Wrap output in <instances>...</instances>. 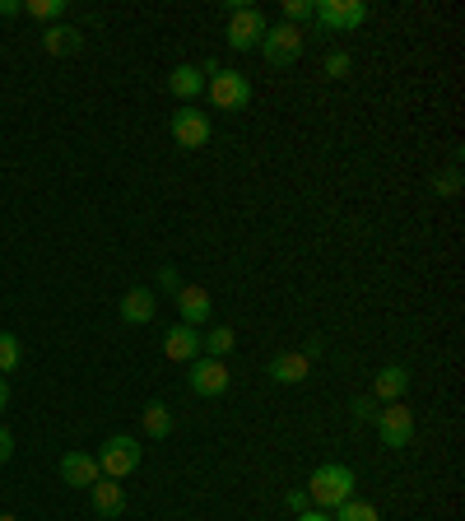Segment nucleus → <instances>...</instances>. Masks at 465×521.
Returning <instances> with one entry per match:
<instances>
[{
    "label": "nucleus",
    "instance_id": "8",
    "mask_svg": "<svg viewBox=\"0 0 465 521\" xmlns=\"http://www.w3.org/2000/svg\"><path fill=\"white\" fill-rule=\"evenodd\" d=\"M261 56H266L270 66H293V61L303 56V28H293V24L266 28V38H261Z\"/></svg>",
    "mask_w": 465,
    "mask_h": 521
},
{
    "label": "nucleus",
    "instance_id": "9",
    "mask_svg": "<svg viewBox=\"0 0 465 521\" xmlns=\"http://www.w3.org/2000/svg\"><path fill=\"white\" fill-rule=\"evenodd\" d=\"M186 382H191V391L196 396H224L228 382H233V373H228L224 359H191V373H186Z\"/></svg>",
    "mask_w": 465,
    "mask_h": 521
},
{
    "label": "nucleus",
    "instance_id": "18",
    "mask_svg": "<svg viewBox=\"0 0 465 521\" xmlns=\"http://www.w3.org/2000/svg\"><path fill=\"white\" fill-rule=\"evenodd\" d=\"M168 89H173L182 103H191V98L205 94V70L200 66H177L173 75H168Z\"/></svg>",
    "mask_w": 465,
    "mask_h": 521
},
{
    "label": "nucleus",
    "instance_id": "30",
    "mask_svg": "<svg viewBox=\"0 0 465 521\" xmlns=\"http://www.w3.org/2000/svg\"><path fill=\"white\" fill-rule=\"evenodd\" d=\"M14 14H24V0H0V19H14Z\"/></svg>",
    "mask_w": 465,
    "mask_h": 521
},
{
    "label": "nucleus",
    "instance_id": "10",
    "mask_svg": "<svg viewBox=\"0 0 465 521\" xmlns=\"http://www.w3.org/2000/svg\"><path fill=\"white\" fill-rule=\"evenodd\" d=\"M177 312H182V326H205L210 321V312H214V303H210V294L200 289V284H182L177 289Z\"/></svg>",
    "mask_w": 465,
    "mask_h": 521
},
{
    "label": "nucleus",
    "instance_id": "13",
    "mask_svg": "<svg viewBox=\"0 0 465 521\" xmlns=\"http://www.w3.org/2000/svg\"><path fill=\"white\" fill-rule=\"evenodd\" d=\"M270 382H289V387H298V382H307V373H312V359H303L298 349H289V354H275V359L266 363Z\"/></svg>",
    "mask_w": 465,
    "mask_h": 521
},
{
    "label": "nucleus",
    "instance_id": "27",
    "mask_svg": "<svg viewBox=\"0 0 465 521\" xmlns=\"http://www.w3.org/2000/svg\"><path fill=\"white\" fill-rule=\"evenodd\" d=\"M349 66H354V61H349V52H331V56H326V75H335V80H340Z\"/></svg>",
    "mask_w": 465,
    "mask_h": 521
},
{
    "label": "nucleus",
    "instance_id": "2",
    "mask_svg": "<svg viewBox=\"0 0 465 521\" xmlns=\"http://www.w3.org/2000/svg\"><path fill=\"white\" fill-rule=\"evenodd\" d=\"M200 70H205V94H210L214 107H224V112H247L252 107V84H247L242 70H224L214 61H205Z\"/></svg>",
    "mask_w": 465,
    "mask_h": 521
},
{
    "label": "nucleus",
    "instance_id": "19",
    "mask_svg": "<svg viewBox=\"0 0 465 521\" xmlns=\"http://www.w3.org/2000/svg\"><path fill=\"white\" fill-rule=\"evenodd\" d=\"M233 345H238L233 326H214V331L200 335V354H205V359H224V354H228Z\"/></svg>",
    "mask_w": 465,
    "mask_h": 521
},
{
    "label": "nucleus",
    "instance_id": "29",
    "mask_svg": "<svg viewBox=\"0 0 465 521\" xmlns=\"http://www.w3.org/2000/svg\"><path fill=\"white\" fill-rule=\"evenodd\" d=\"M307 508H312L307 489H289V512H307Z\"/></svg>",
    "mask_w": 465,
    "mask_h": 521
},
{
    "label": "nucleus",
    "instance_id": "14",
    "mask_svg": "<svg viewBox=\"0 0 465 521\" xmlns=\"http://www.w3.org/2000/svg\"><path fill=\"white\" fill-rule=\"evenodd\" d=\"M163 354H168V359H177V363L200 359V331H196V326H182V321H177L173 331L163 335Z\"/></svg>",
    "mask_w": 465,
    "mask_h": 521
},
{
    "label": "nucleus",
    "instance_id": "6",
    "mask_svg": "<svg viewBox=\"0 0 465 521\" xmlns=\"http://www.w3.org/2000/svg\"><path fill=\"white\" fill-rule=\"evenodd\" d=\"M168 131H173V140L182 149H205L210 145V135H214V126H210V117L200 112V107H177L173 112V121H168Z\"/></svg>",
    "mask_w": 465,
    "mask_h": 521
},
{
    "label": "nucleus",
    "instance_id": "33",
    "mask_svg": "<svg viewBox=\"0 0 465 521\" xmlns=\"http://www.w3.org/2000/svg\"><path fill=\"white\" fill-rule=\"evenodd\" d=\"M5 405H10V382L0 377V415H5Z\"/></svg>",
    "mask_w": 465,
    "mask_h": 521
},
{
    "label": "nucleus",
    "instance_id": "24",
    "mask_svg": "<svg viewBox=\"0 0 465 521\" xmlns=\"http://www.w3.org/2000/svg\"><path fill=\"white\" fill-rule=\"evenodd\" d=\"M312 14H317V5H312V0H284V24H307V19H312Z\"/></svg>",
    "mask_w": 465,
    "mask_h": 521
},
{
    "label": "nucleus",
    "instance_id": "17",
    "mask_svg": "<svg viewBox=\"0 0 465 521\" xmlns=\"http://www.w3.org/2000/svg\"><path fill=\"white\" fill-rule=\"evenodd\" d=\"M80 28H70V24H52L47 33H42V52L47 56H75L80 52Z\"/></svg>",
    "mask_w": 465,
    "mask_h": 521
},
{
    "label": "nucleus",
    "instance_id": "25",
    "mask_svg": "<svg viewBox=\"0 0 465 521\" xmlns=\"http://www.w3.org/2000/svg\"><path fill=\"white\" fill-rule=\"evenodd\" d=\"M377 415H382V401H372V396H359V401H354V419H359V424H377Z\"/></svg>",
    "mask_w": 465,
    "mask_h": 521
},
{
    "label": "nucleus",
    "instance_id": "31",
    "mask_svg": "<svg viewBox=\"0 0 465 521\" xmlns=\"http://www.w3.org/2000/svg\"><path fill=\"white\" fill-rule=\"evenodd\" d=\"M10 456H14V438H10V433H5V428H0V466H5Z\"/></svg>",
    "mask_w": 465,
    "mask_h": 521
},
{
    "label": "nucleus",
    "instance_id": "23",
    "mask_svg": "<svg viewBox=\"0 0 465 521\" xmlns=\"http://www.w3.org/2000/svg\"><path fill=\"white\" fill-rule=\"evenodd\" d=\"M24 359V349H19V335H5L0 331V373H14Z\"/></svg>",
    "mask_w": 465,
    "mask_h": 521
},
{
    "label": "nucleus",
    "instance_id": "34",
    "mask_svg": "<svg viewBox=\"0 0 465 521\" xmlns=\"http://www.w3.org/2000/svg\"><path fill=\"white\" fill-rule=\"evenodd\" d=\"M0 521H19V517H10V512H0Z\"/></svg>",
    "mask_w": 465,
    "mask_h": 521
},
{
    "label": "nucleus",
    "instance_id": "4",
    "mask_svg": "<svg viewBox=\"0 0 465 521\" xmlns=\"http://www.w3.org/2000/svg\"><path fill=\"white\" fill-rule=\"evenodd\" d=\"M93 461H98V475H103V480H126V475L140 470V438L117 433V438L103 442V452L93 456Z\"/></svg>",
    "mask_w": 465,
    "mask_h": 521
},
{
    "label": "nucleus",
    "instance_id": "22",
    "mask_svg": "<svg viewBox=\"0 0 465 521\" xmlns=\"http://www.w3.org/2000/svg\"><path fill=\"white\" fill-rule=\"evenodd\" d=\"M24 14L28 19H66V0H24Z\"/></svg>",
    "mask_w": 465,
    "mask_h": 521
},
{
    "label": "nucleus",
    "instance_id": "3",
    "mask_svg": "<svg viewBox=\"0 0 465 521\" xmlns=\"http://www.w3.org/2000/svg\"><path fill=\"white\" fill-rule=\"evenodd\" d=\"M266 14L256 5H242V0H228V47L233 52H252L266 38Z\"/></svg>",
    "mask_w": 465,
    "mask_h": 521
},
{
    "label": "nucleus",
    "instance_id": "28",
    "mask_svg": "<svg viewBox=\"0 0 465 521\" xmlns=\"http://www.w3.org/2000/svg\"><path fill=\"white\" fill-rule=\"evenodd\" d=\"M159 289H163V294H177V289H182V275H177L173 266H163L159 270Z\"/></svg>",
    "mask_w": 465,
    "mask_h": 521
},
{
    "label": "nucleus",
    "instance_id": "15",
    "mask_svg": "<svg viewBox=\"0 0 465 521\" xmlns=\"http://www.w3.org/2000/svg\"><path fill=\"white\" fill-rule=\"evenodd\" d=\"M154 308H159L154 289H131V294L121 298V321L126 326H145V321H154Z\"/></svg>",
    "mask_w": 465,
    "mask_h": 521
},
{
    "label": "nucleus",
    "instance_id": "32",
    "mask_svg": "<svg viewBox=\"0 0 465 521\" xmlns=\"http://www.w3.org/2000/svg\"><path fill=\"white\" fill-rule=\"evenodd\" d=\"M298 521H331V512H321V508H307V512H298Z\"/></svg>",
    "mask_w": 465,
    "mask_h": 521
},
{
    "label": "nucleus",
    "instance_id": "5",
    "mask_svg": "<svg viewBox=\"0 0 465 521\" xmlns=\"http://www.w3.org/2000/svg\"><path fill=\"white\" fill-rule=\"evenodd\" d=\"M317 5V19L326 33H354V28H363V19H368V5L363 0H312Z\"/></svg>",
    "mask_w": 465,
    "mask_h": 521
},
{
    "label": "nucleus",
    "instance_id": "21",
    "mask_svg": "<svg viewBox=\"0 0 465 521\" xmlns=\"http://www.w3.org/2000/svg\"><path fill=\"white\" fill-rule=\"evenodd\" d=\"M331 521H382V512H377L372 503H363V498L354 494L349 503H340V508L331 512Z\"/></svg>",
    "mask_w": 465,
    "mask_h": 521
},
{
    "label": "nucleus",
    "instance_id": "12",
    "mask_svg": "<svg viewBox=\"0 0 465 521\" xmlns=\"http://www.w3.org/2000/svg\"><path fill=\"white\" fill-rule=\"evenodd\" d=\"M61 480H66L70 489H93L103 475H98V461H93L89 452H66L61 456Z\"/></svg>",
    "mask_w": 465,
    "mask_h": 521
},
{
    "label": "nucleus",
    "instance_id": "7",
    "mask_svg": "<svg viewBox=\"0 0 465 521\" xmlns=\"http://www.w3.org/2000/svg\"><path fill=\"white\" fill-rule=\"evenodd\" d=\"M377 438H382V447H391V452H400V447L414 442V415L405 410V401L382 405V415H377Z\"/></svg>",
    "mask_w": 465,
    "mask_h": 521
},
{
    "label": "nucleus",
    "instance_id": "26",
    "mask_svg": "<svg viewBox=\"0 0 465 521\" xmlns=\"http://www.w3.org/2000/svg\"><path fill=\"white\" fill-rule=\"evenodd\" d=\"M433 191H438V196H456V191H461V173H456V168H447L442 177H433Z\"/></svg>",
    "mask_w": 465,
    "mask_h": 521
},
{
    "label": "nucleus",
    "instance_id": "1",
    "mask_svg": "<svg viewBox=\"0 0 465 521\" xmlns=\"http://www.w3.org/2000/svg\"><path fill=\"white\" fill-rule=\"evenodd\" d=\"M354 470L340 466V461H326V466L312 470V480H307V498L317 503L321 512H335L340 503H349L354 498Z\"/></svg>",
    "mask_w": 465,
    "mask_h": 521
},
{
    "label": "nucleus",
    "instance_id": "11",
    "mask_svg": "<svg viewBox=\"0 0 465 521\" xmlns=\"http://www.w3.org/2000/svg\"><path fill=\"white\" fill-rule=\"evenodd\" d=\"M405 391H410V368H400V363H386L382 373L372 377V401H405Z\"/></svg>",
    "mask_w": 465,
    "mask_h": 521
},
{
    "label": "nucleus",
    "instance_id": "20",
    "mask_svg": "<svg viewBox=\"0 0 465 521\" xmlns=\"http://www.w3.org/2000/svg\"><path fill=\"white\" fill-rule=\"evenodd\" d=\"M140 419H145L149 438H168V433H173V410H168V401H149Z\"/></svg>",
    "mask_w": 465,
    "mask_h": 521
},
{
    "label": "nucleus",
    "instance_id": "16",
    "mask_svg": "<svg viewBox=\"0 0 465 521\" xmlns=\"http://www.w3.org/2000/svg\"><path fill=\"white\" fill-rule=\"evenodd\" d=\"M89 498H93V512H98V517H121V512H126V494H121L117 480H98L89 489Z\"/></svg>",
    "mask_w": 465,
    "mask_h": 521
}]
</instances>
